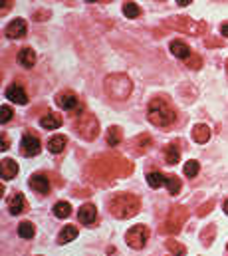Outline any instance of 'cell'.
I'll return each instance as SVG.
<instances>
[{"mask_svg":"<svg viewBox=\"0 0 228 256\" xmlns=\"http://www.w3.org/2000/svg\"><path fill=\"white\" fill-rule=\"evenodd\" d=\"M76 236H78V228H76L74 224H66V226L62 228V232L58 234V242H60V244H66V242H70V240H76Z\"/></svg>","mask_w":228,"mask_h":256,"instance_id":"44dd1931","label":"cell"},{"mask_svg":"<svg viewBox=\"0 0 228 256\" xmlns=\"http://www.w3.org/2000/svg\"><path fill=\"white\" fill-rule=\"evenodd\" d=\"M165 187H167L169 194H178V191H180V181L174 175H167L165 177Z\"/></svg>","mask_w":228,"mask_h":256,"instance_id":"f546056e","label":"cell"},{"mask_svg":"<svg viewBox=\"0 0 228 256\" xmlns=\"http://www.w3.org/2000/svg\"><path fill=\"white\" fill-rule=\"evenodd\" d=\"M8 206H10V214H14V216L22 214L24 208H26V198H24V194H22V192L12 194V198L8 200Z\"/></svg>","mask_w":228,"mask_h":256,"instance_id":"ac0fdd59","label":"cell"},{"mask_svg":"<svg viewBox=\"0 0 228 256\" xmlns=\"http://www.w3.org/2000/svg\"><path fill=\"white\" fill-rule=\"evenodd\" d=\"M147 240H149V228H147L145 224L131 226V228L127 230V234H125V242H127L131 248H135V250L143 248V246L147 244Z\"/></svg>","mask_w":228,"mask_h":256,"instance_id":"ba28073f","label":"cell"},{"mask_svg":"<svg viewBox=\"0 0 228 256\" xmlns=\"http://www.w3.org/2000/svg\"><path fill=\"white\" fill-rule=\"evenodd\" d=\"M165 177L167 175H163L159 171H151V173H147V183H149L151 189H159V187L165 185Z\"/></svg>","mask_w":228,"mask_h":256,"instance_id":"d4e9b609","label":"cell"},{"mask_svg":"<svg viewBox=\"0 0 228 256\" xmlns=\"http://www.w3.org/2000/svg\"><path fill=\"white\" fill-rule=\"evenodd\" d=\"M226 74H228V60H226Z\"/></svg>","mask_w":228,"mask_h":256,"instance_id":"b9f144b4","label":"cell"},{"mask_svg":"<svg viewBox=\"0 0 228 256\" xmlns=\"http://www.w3.org/2000/svg\"><path fill=\"white\" fill-rule=\"evenodd\" d=\"M74 128H76V131H78L86 141H94V139L100 135V122H98V118H96L94 114H90V112H82V114L76 118Z\"/></svg>","mask_w":228,"mask_h":256,"instance_id":"5b68a950","label":"cell"},{"mask_svg":"<svg viewBox=\"0 0 228 256\" xmlns=\"http://www.w3.org/2000/svg\"><path fill=\"white\" fill-rule=\"evenodd\" d=\"M214 204H216L214 200H208V202H204V204H200V208L196 210V214H198V216H204V214H208V212L212 210V206H214Z\"/></svg>","mask_w":228,"mask_h":256,"instance_id":"d590c367","label":"cell"},{"mask_svg":"<svg viewBox=\"0 0 228 256\" xmlns=\"http://www.w3.org/2000/svg\"><path fill=\"white\" fill-rule=\"evenodd\" d=\"M226 250H228V244H226Z\"/></svg>","mask_w":228,"mask_h":256,"instance_id":"7bdbcfd3","label":"cell"},{"mask_svg":"<svg viewBox=\"0 0 228 256\" xmlns=\"http://www.w3.org/2000/svg\"><path fill=\"white\" fill-rule=\"evenodd\" d=\"M169 48H171V54H172V56H176V58H180V60H184V62H186V60H188V58L192 56L190 48H188V46H186V44H184L182 40H172Z\"/></svg>","mask_w":228,"mask_h":256,"instance_id":"2e32d148","label":"cell"},{"mask_svg":"<svg viewBox=\"0 0 228 256\" xmlns=\"http://www.w3.org/2000/svg\"><path fill=\"white\" fill-rule=\"evenodd\" d=\"M147 120L155 128H169V126L174 124V120H176V112H174V108L171 106L169 100H165L163 96H159V98H153L149 102Z\"/></svg>","mask_w":228,"mask_h":256,"instance_id":"7a4b0ae2","label":"cell"},{"mask_svg":"<svg viewBox=\"0 0 228 256\" xmlns=\"http://www.w3.org/2000/svg\"><path fill=\"white\" fill-rule=\"evenodd\" d=\"M178 2V6H188L190 4V0H176Z\"/></svg>","mask_w":228,"mask_h":256,"instance_id":"f35d334b","label":"cell"},{"mask_svg":"<svg viewBox=\"0 0 228 256\" xmlns=\"http://www.w3.org/2000/svg\"><path fill=\"white\" fill-rule=\"evenodd\" d=\"M62 126V116L54 114V112H48L42 120H40V128L44 129H58Z\"/></svg>","mask_w":228,"mask_h":256,"instance_id":"ffe728a7","label":"cell"},{"mask_svg":"<svg viewBox=\"0 0 228 256\" xmlns=\"http://www.w3.org/2000/svg\"><path fill=\"white\" fill-rule=\"evenodd\" d=\"M18 175V165H16V161H12V159H2L0 161V177L2 179H14Z\"/></svg>","mask_w":228,"mask_h":256,"instance_id":"e0dca14e","label":"cell"},{"mask_svg":"<svg viewBox=\"0 0 228 256\" xmlns=\"http://www.w3.org/2000/svg\"><path fill=\"white\" fill-rule=\"evenodd\" d=\"M222 208H224V212H226V214H228V198H226V200H224V204H222Z\"/></svg>","mask_w":228,"mask_h":256,"instance_id":"60d3db41","label":"cell"},{"mask_svg":"<svg viewBox=\"0 0 228 256\" xmlns=\"http://www.w3.org/2000/svg\"><path fill=\"white\" fill-rule=\"evenodd\" d=\"M133 165L117 155H108V157H98L92 165H90V173L94 177V181L98 183H108L115 177H127L131 175Z\"/></svg>","mask_w":228,"mask_h":256,"instance_id":"6da1fadb","label":"cell"},{"mask_svg":"<svg viewBox=\"0 0 228 256\" xmlns=\"http://www.w3.org/2000/svg\"><path fill=\"white\" fill-rule=\"evenodd\" d=\"M78 218H80V222H82V224L92 226V224L98 220V208H96L92 202H86V204L78 210Z\"/></svg>","mask_w":228,"mask_h":256,"instance_id":"7c38bea8","label":"cell"},{"mask_svg":"<svg viewBox=\"0 0 228 256\" xmlns=\"http://www.w3.org/2000/svg\"><path fill=\"white\" fill-rule=\"evenodd\" d=\"M26 32H28V26H26L24 18H16L6 26V36L8 38H22Z\"/></svg>","mask_w":228,"mask_h":256,"instance_id":"5bb4252c","label":"cell"},{"mask_svg":"<svg viewBox=\"0 0 228 256\" xmlns=\"http://www.w3.org/2000/svg\"><path fill=\"white\" fill-rule=\"evenodd\" d=\"M192 139L196 143H206L210 139V129L206 128V126H202V124H196L192 128Z\"/></svg>","mask_w":228,"mask_h":256,"instance_id":"7402d4cb","label":"cell"},{"mask_svg":"<svg viewBox=\"0 0 228 256\" xmlns=\"http://www.w3.org/2000/svg\"><path fill=\"white\" fill-rule=\"evenodd\" d=\"M169 250H171V254L174 256H184L186 254V248L182 246V244H178L176 240H167V244H165Z\"/></svg>","mask_w":228,"mask_h":256,"instance_id":"d6a6232c","label":"cell"},{"mask_svg":"<svg viewBox=\"0 0 228 256\" xmlns=\"http://www.w3.org/2000/svg\"><path fill=\"white\" fill-rule=\"evenodd\" d=\"M123 14L127 18H139L141 16V8L135 4V2H125L123 4Z\"/></svg>","mask_w":228,"mask_h":256,"instance_id":"4dcf8cb0","label":"cell"},{"mask_svg":"<svg viewBox=\"0 0 228 256\" xmlns=\"http://www.w3.org/2000/svg\"><path fill=\"white\" fill-rule=\"evenodd\" d=\"M0 114H2V116H0V122H2V124H8V122L12 120V116H14V110H12L10 106H2V108H0Z\"/></svg>","mask_w":228,"mask_h":256,"instance_id":"836d02e7","label":"cell"},{"mask_svg":"<svg viewBox=\"0 0 228 256\" xmlns=\"http://www.w3.org/2000/svg\"><path fill=\"white\" fill-rule=\"evenodd\" d=\"M34 232H36V228H34V224L32 222H28V220H22L20 224H18V236L20 238H32L34 236Z\"/></svg>","mask_w":228,"mask_h":256,"instance_id":"83f0119b","label":"cell"},{"mask_svg":"<svg viewBox=\"0 0 228 256\" xmlns=\"http://www.w3.org/2000/svg\"><path fill=\"white\" fill-rule=\"evenodd\" d=\"M18 64L22 66V68H34L36 64V52L32 50V48H22L20 52H18Z\"/></svg>","mask_w":228,"mask_h":256,"instance_id":"d6986e66","label":"cell"},{"mask_svg":"<svg viewBox=\"0 0 228 256\" xmlns=\"http://www.w3.org/2000/svg\"><path fill=\"white\" fill-rule=\"evenodd\" d=\"M54 214L58 218H68L72 214V204L68 200H58L54 204Z\"/></svg>","mask_w":228,"mask_h":256,"instance_id":"484cf974","label":"cell"},{"mask_svg":"<svg viewBox=\"0 0 228 256\" xmlns=\"http://www.w3.org/2000/svg\"><path fill=\"white\" fill-rule=\"evenodd\" d=\"M167 26H171L174 30H180V32H186L190 36H200L206 32V22L202 20H192L188 16H172L171 20H167Z\"/></svg>","mask_w":228,"mask_h":256,"instance_id":"8992f818","label":"cell"},{"mask_svg":"<svg viewBox=\"0 0 228 256\" xmlns=\"http://www.w3.org/2000/svg\"><path fill=\"white\" fill-rule=\"evenodd\" d=\"M165 161H167L169 165H176V163L180 161V153H178V147H176L174 143L165 147Z\"/></svg>","mask_w":228,"mask_h":256,"instance_id":"4316f807","label":"cell"},{"mask_svg":"<svg viewBox=\"0 0 228 256\" xmlns=\"http://www.w3.org/2000/svg\"><path fill=\"white\" fill-rule=\"evenodd\" d=\"M40 151H42V141H40L34 133L26 131V133L22 135V141H20V153H22L24 157H36Z\"/></svg>","mask_w":228,"mask_h":256,"instance_id":"9c48e42d","label":"cell"},{"mask_svg":"<svg viewBox=\"0 0 228 256\" xmlns=\"http://www.w3.org/2000/svg\"><path fill=\"white\" fill-rule=\"evenodd\" d=\"M186 218H188L186 206L176 204V206H172L171 210H169V214H167V218H165L161 230H163L165 234H176V232H180V228H182V224L186 222Z\"/></svg>","mask_w":228,"mask_h":256,"instance_id":"52a82bcc","label":"cell"},{"mask_svg":"<svg viewBox=\"0 0 228 256\" xmlns=\"http://www.w3.org/2000/svg\"><path fill=\"white\" fill-rule=\"evenodd\" d=\"M10 147V143H8V137H6V133H2V145H0V149L2 151H6Z\"/></svg>","mask_w":228,"mask_h":256,"instance_id":"8d00e7d4","label":"cell"},{"mask_svg":"<svg viewBox=\"0 0 228 256\" xmlns=\"http://www.w3.org/2000/svg\"><path fill=\"white\" fill-rule=\"evenodd\" d=\"M198 169H200V165H198V161H186L184 163V167H182V173L188 177V179H192V177H196L198 175Z\"/></svg>","mask_w":228,"mask_h":256,"instance_id":"1f68e13d","label":"cell"},{"mask_svg":"<svg viewBox=\"0 0 228 256\" xmlns=\"http://www.w3.org/2000/svg\"><path fill=\"white\" fill-rule=\"evenodd\" d=\"M133 92V84L125 74H112L106 78V94L114 102H125Z\"/></svg>","mask_w":228,"mask_h":256,"instance_id":"277c9868","label":"cell"},{"mask_svg":"<svg viewBox=\"0 0 228 256\" xmlns=\"http://www.w3.org/2000/svg\"><path fill=\"white\" fill-rule=\"evenodd\" d=\"M10 4H12V2H6V4H4V6H2V12H6V10H8V8H10Z\"/></svg>","mask_w":228,"mask_h":256,"instance_id":"ab89813d","label":"cell"},{"mask_svg":"<svg viewBox=\"0 0 228 256\" xmlns=\"http://www.w3.org/2000/svg\"><path fill=\"white\" fill-rule=\"evenodd\" d=\"M141 198L133 192H119L110 200V210L115 218H131L139 212Z\"/></svg>","mask_w":228,"mask_h":256,"instance_id":"3957f363","label":"cell"},{"mask_svg":"<svg viewBox=\"0 0 228 256\" xmlns=\"http://www.w3.org/2000/svg\"><path fill=\"white\" fill-rule=\"evenodd\" d=\"M30 189L34 192H38V194H48L50 192V181H48V177L42 175V173H34L30 177Z\"/></svg>","mask_w":228,"mask_h":256,"instance_id":"4fadbf2b","label":"cell"},{"mask_svg":"<svg viewBox=\"0 0 228 256\" xmlns=\"http://www.w3.org/2000/svg\"><path fill=\"white\" fill-rule=\"evenodd\" d=\"M133 151L137 153V155H143V153H147L149 149H151V145H153V139H151V135L149 133H141V135H137L135 139H133Z\"/></svg>","mask_w":228,"mask_h":256,"instance_id":"9a60e30c","label":"cell"},{"mask_svg":"<svg viewBox=\"0 0 228 256\" xmlns=\"http://www.w3.org/2000/svg\"><path fill=\"white\" fill-rule=\"evenodd\" d=\"M68 143V137L66 135H54L50 141H48V151L50 153H62L64 147Z\"/></svg>","mask_w":228,"mask_h":256,"instance_id":"603a6c76","label":"cell"},{"mask_svg":"<svg viewBox=\"0 0 228 256\" xmlns=\"http://www.w3.org/2000/svg\"><path fill=\"white\" fill-rule=\"evenodd\" d=\"M56 104L62 110H66V112H76V108H82V106H80V98H78L76 94H70V92L58 94Z\"/></svg>","mask_w":228,"mask_h":256,"instance_id":"8fae6325","label":"cell"},{"mask_svg":"<svg viewBox=\"0 0 228 256\" xmlns=\"http://www.w3.org/2000/svg\"><path fill=\"white\" fill-rule=\"evenodd\" d=\"M108 145H112V147H117L121 141H123V131L117 128V126H112V128L108 129Z\"/></svg>","mask_w":228,"mask_h":256,"instance_id":"cb8c5ba5","label":"cell"},{"mask_svg":"<svg viewBox=\"0 0 228 256\" xmlns=\"http://www.w3.org/2000/svg\"><path fill=\"white\" fill-rule=\"evenodd\" d=\"M214 232H216V226H214V224H208V226L200 232V240H202L204 246H210V244H212V240H214Z\"/></svg>","mask_w":228,"mask_h":256,"instance_id":"f1b7e54d","label":"cell"},{"mask_svg":"<svg viewBox=\"0 0 228 256\" xmlns=\"http://www.w3.org/2000/svg\"><path fill=\"white\" fill-rule=\"evenodd\" d=\"M4 96H6L10 102L18 104V106H26V104H28V96H26L24 88H22V86H18V84L8 86V88H6V92H4Z\"/></svg>","mask_w":228,"mask_h":256,"instance_id":"30bf717a","label":"cell"},{"mask_svg":"<svg viewBox=\"0 0 228 256\" xmlns=\"http://www.w3.org/2000/svg\"><path fill=\"white\" fill-rule=\"evenodd\" d=\"M220 34H222V36H226V38H228V22H224V24L220 26Z\"/></svg>","mask_w":228,"mask_h":256,"instance_id":"74e56055","label":"cell"},{"mask_svg":"<svg viewBox=\"0 0 228 256\" xmlns=\"http://www.w3.org/2000/svg\"><path fill=\"white\" fill-rule=\"evenodd\" d=\"M186 66H188L190 70H198V68L202 66V58H200L198 54H192V56L186 60Z\"/></svg>","mask_w":228,"mask_h":256,"instance_id":"e575fe53","label":"cell"}]
</instances>
